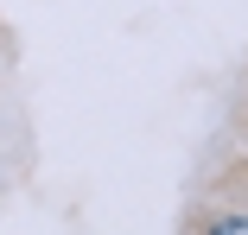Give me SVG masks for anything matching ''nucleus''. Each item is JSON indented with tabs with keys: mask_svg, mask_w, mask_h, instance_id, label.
Here are the masks:
<instances>
[{
	"mask_svg": "<svg viewBox=\"0 0 248 235\" xmlns=\"http://www.w3.org/2000/svg\"><path fill=\"white\" fill-rule=\"evenodd\" d=\"M204 235H248V216H242V210H217V216L204 222Z\"/></svg>",
	"mask_w": 248,
	"mask_h": 235,
	"instance_id": "obj_1",
	"label": "nucleus"
}]
</instances>
